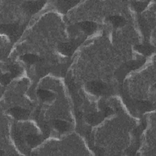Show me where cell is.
<instances>
[{
  "instance_id": "6da1fadb",
  "label": "cell",
  "mask_w": 156,
  "mask_h": 156,
  "mask_svg": "<svg viewBox=\"0 0 156 156\" xmlns=\"http://www.w3.org/2000/svg\"><path fill=\"white\" fill-rule=\"evenodd\" d=\"M88 88L93 93L99 94L105 93L107 87L102 83L98 82H93L88 85Z\"/></svg>"
},
{
  "instance_id": "277c9868",
  "label": "cell",
  "mask_w": 156,
  "mask_h": 156,
  "mask_svg": "<svg viewBox=\"0 0 156 156\" xmlns=\"http://www.w3.org/2000/svg\"><path fill=\"white\" fill-rule=\"evenodd\" d=\"M38 95L43 101H51L54 99V94L47 90H40L38 91Z\"/></svg>"
},
{
  "instance_id": "9c48e42d",
  "label": "cell",
  "mask_w": 156,
  "mask_h": 156,
  "mask_svg": "<svg viewBox=\"0 0 156 156\" xmlns=\"http://www.w3.org/2000/svg\"><path fill=\"white\" fill-rule=\"evenodd\" d=\"M23 60L28 63H33L38 60V57L32 54H27L23 56Z\"/></svg>"
},
{
  "instance_id": "ba28073f",
  "label": "cell",
  "mask_w": 156,
  "mask_h": 156,
  "mask_svg": "<svg viewBox=\"0 0 156 156\" xmlns=\"http://www.w3.org/2000/svg\"><path fill=\"white\" fill-rule=\"evenodd\" d=\"M110 21L112 23V24L115 26H119L124 24V20L118 16H111L110 18Z\"/></svg>"
},
{
  "instance_id": "8992f818",
  "label": "cell",
  "mask_w": 156,
  "mask_h": 156,
  "mask_svg": "<svg viewBox=\"0 0 156 156\" xmlns=\"http://www.w3.org/2000/svg\"><path fill=\"white\" fill-rule=\"evenodd\" d=\"M27 141L30 146H35L40 143V138L36 135H29L27 137Z\"/></svg>"
},
{
  "instance_id": "5b68a950",
  "label": "cell",
  "mask_w": 156,
  "mask_h": 156,
  "mask_svg": "<svg viewBox=\"0 0 156 156\" xmlns=\"http://www.w3.org/2000/svg\"><path fill=\"white\" fill-rule=\"evenodd\" d=\"M80 26L82 30L88 34L93 32L96 29V24L91 22L83 23H82V24H80Z\"/></svg>"
},
{
  "instance_id": "3957f363",
  "label": "cell",
  "mask_w": 156,
  "mask_h": 156,
  "mask_svg": "<svg viewBox=\"0 0 156 156\" xmlns=\"http://www.w3.org/2000/svg\"><path fill=\"white\" fill-rule=\"evenodd\" d=\"M54 126L60 132H64L68 130L69 125L68 124L62 120H55L54 122Z\"/></svg>"
},
{
  "instance_id": "52a82bcc",
  "label": "cell",
  "mask_w": 156,
  "mask_h": 156,
  "mask_svg": "<svg viewBox=\"0 0 156 156\" xmlns=\"http://www.w3.org/2000/svg\"><path fill=\"white\" fill-rule=\"evenodd\" d=\"M60 49L63 53L68 54L72 52L73 50V46L69 43H63L60 46Z\"/></svg>"
},
{
  "instance_id": "7a4b0ae2",
  "label": "cell",
  "mask_w": 156,
  "mask_h": 156,
  "mask_svg": "<svg viewBox=\"0 0 156 156\" xmlns=\"http://www.w3.org/2000/svg\"><path fill=\"white\" fill-rule=\"evenodd\" d=\"M10 113L16 118L22 119L26 117L27 115V111L20 107H15L10 110Z\"/></svg>"
}]
</instances>
